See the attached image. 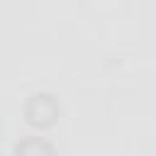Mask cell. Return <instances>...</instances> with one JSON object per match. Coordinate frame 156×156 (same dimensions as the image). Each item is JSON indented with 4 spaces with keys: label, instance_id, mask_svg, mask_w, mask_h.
I'll return each instance as SVG.
<instances>
[{
    "label": "cell",
    "instance_id": "obj_1",
    "mask_svg": "<svg viewBox=\"0 0 156 156\" xmlns=\"http://www.w3.org/2000/svg\"><path fill=\"white\" fill-rule=\"evenodd\" d=\"M58 115H61V107L51 93H34L24 102V117L34 127H49L58 119Z\"/></svg>",
    "mask_w": 156,
    "mask_h": 156
},
{
    "label": "cell",
    "instance_id": "obj_2",
    "mask_svg": "<svg viewBox=\"0 0 156 156\" xmlns=\"http://www.w3.org/2000/svg\"><path fill=\"white\" fill-rule=\"evenodd\" d=\"M15 156H56V151L41 136H24L15 144Z\"/></svg>",
    "mask_w": 156,
    "mask_h": 156
}]
</instances>
